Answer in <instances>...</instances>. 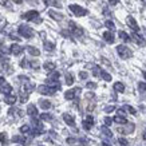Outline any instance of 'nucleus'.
I'll return each instance as SVG.
<instances>
[{"label":"nucleus","instance_id":"f257e3e1","mask_svg":"<svg viewBox=\"0 0 146 146\" xmlns=\"http://www.w3.org/2000/svg\"><path fill=\"white\" fill-rule=\"evenodd\" d=\"M18 32H19V35L23 36V38H26V39H31L32 36L35 35L34 30H32L30 26H27V24H20L18 28Z\"/></svg>","mask_w":146,"mask_h":146},{"label":"nucleus","instance_id":"f03ea898","mask_svg":"<svg viewBox=\"0 0 146 146\" xmlns=\"http://www.w3.org/2000/svg\"><path fill=\"white\" fill-rule=\"evenodd\" d=\"M22 18L24 19V20H27V22H35V23H40L42 22V19L39 18V12L38 11H28V12L23 13Z\"/></svg>","mask_w":146,"mask_h":146},{"label":"nucleus","instance_id":"7ed1b4c3","mask_svg":"<svg viewBox=\"0 0 146 146\" xmlns=\"http://www.w3.org/2000/svg\"><path fill=\"white\" fill-rule=\"evenodd\" d=\"M117 52H118V55H119L122 59H129V58L133 56V51L129 48L127 46H123V44H121L117 47Z\"/></svg>","mask_w":146,"mask_h":146},{"label":"nucleus","instance_id":"20e7f679","mask_svg":"<svg viewBox=\"0 0 146 146\" xmlns=\"http://www.w3.org/2000/svg\"><path fill=\"white\" fill-rule=\"evenodd\" d=\"M68 9H70L75 16H79V18L80 16H86V15H87V9L83 8V7H80V5H78V4H70L68 5Z\"/></svg>","mask_w":146,"mask_h":146},{"label":"nucleus","instance_id":"39448f33","mask_svg":"<svg viewBox=\"0 0 146 146\" xmlns=\"http://www.w3.org/2000/svg\"><path fill=\"white\" fill-rule=\"evenodd\" d=\"M0 71L1 72H11L9 59L5 55H1V54H0Z\"/></svg>","mask_w":146,"mask_h":146},{"label":"nucleus","instance_id":"423d86ee","mask_svg":"<svg viewBox=\"0 0 146 146\" xmlns=\"http://www.w3.org/2000/svg\"><path fill=\"white\" fill-rule=\"evenodd\" d=\"M56 91L58 90L55 87H51L48 84H40V86H38V93L43 94V95H54Z\"/></svg>","mask_w":146,"mask_h":146},{"label":"nucleus","instance_id":"0eeeda50","mask_svg":"<svg viewBox=\"0 0 146 146\" xmlns=\"http://www.w3.org/2000/svg\"><path fill=\"white\" fill-rule=\"evenodd\" d=\"M80 93V89L79 87H76V89H71L68 90V91H66L64 93V98H66L67 101H71V99H75L76 95Z\"/></svg>","mask_w":146,"mask_h":146},{"label":"nucleus","instance_id":"6e6552de","mask_svg":"<svg viewBox=\"0 0 146 146\" xmlns=\"http://www.w3.org/2000/svg\"><path fill=\"white\" fill-rule=\"evenodd\" d=\"M126 23H127V26L133 30L134 32H138L139 31V27H138V23L135 22V19L133 18V16H127L126 18Z\"/></svg>","mask_w":146,"mask_h":146},{"label":"nucleus","instance_id":"1a4fd4ad","mask_svg":"<svg viewBox=\"0 0 146 146\" xmlns=\"http://www.w3.org/2000/svg\"><path fill=\"white\" fill-rule=\"evenodd\" d=\"M68 26H70V30H71V32H72L74 35H76V36H82V35H83V30H82L80 27L76 26L74 22H68Z\"/></svg>","mask_w":146,"mask_h":146},{"label":"nucleus","instance_id":"9d476101","mask_svg":"<svg viewBox=\"0 0 146 146\" xmlns=\"http://www.w3.org/2000/svg\"><path fill=\"white\" fill-rule=\"evenodd\" d=\"M23 51H24V48H23L20 44H12L11 47H9V52L12 54V55H16V56L20 55Z\"/></svg>","mask_w":146,"mask_h":146},{"label":"nucleus","instance_id":"9b49d317","mask_svg":"<svg viewBox=\"0 0 146 146\" xmlns=\"http://www.w3.org/2000/svg\"><path fill=\"white\" fill-rule=\"evenodd\" d=\"M63 119H64V122H66L68 126L75 127V119H74V117H72V115H70L68 113H64V114H63Z\"/></svg>","mask_w":146,"mask_h":146},{"label":"nucleus","instance_id":"f8f14e48","mask_svg":"<svg viewBox=\"0 0 146 146\" xmlns=\"http://www.w3.org/2000/svg\"><path fill=\"white\" fill-rule=\"evenodd\" d=\"M131 39L137 43V44H139V46H145L146 44V42H145V39L142 38L141 35H138L137 32H134L133 31V34H131Z\"/></svg>","mask_w":146,"mask_h":146},{"label":"nucleus","instance_id":"ddd939ff","mask_svg":"<svg viewBox=\"0 0 146 146\" xmlns=\"http://www.w3.org/2000/svg\"><path fill=\"white\" fill-rule=\"evenodd\" d=\"M0 91L4 94V95H8V94L12 93V86H11L9 83H5L4 82V83L0 86Z\"/></svg>","mask_w":146,"mask_h":146},{"label":"nucleus","instance_id":"4468645a","mask_svg":"<svg viewBox=\"0 0 146 146\" xmlns=\"http://www.w3.org/2000/svg\"><path fill=\"white\" fill-rule=\"evenodd\" d=\"M27 114L32 117V118H35L36 115H38V109H36L35 105H28L27 106Z\"/></svg>","mask_w":146,"mask_h":146},{"label":"nucleus","instance_id":"2eb2a0df","mask_svg":"<svg viewBox=\"0 0 146 146\" xmlns=\"http://www.w3.org/2000/svg\"><path fill=\"white\" fill-rule=\"evenodd\" d=\"M26 50H27V52L30 54V55H32V56H39L40 55V51L36 47H34V46H27Z\"/></svg>","mask_w":146,"mask_h":146},{"label":"nucleus","instance_id":"dca6fc26","mask_svg":"<svg viewBox=\"0 0 146 146\" xmlns=\"http://www.w3.org/2000/svg\"><path fill=\"white\" fill-rule=\"evenodd\" d=\"M93 125H94V119H93V117H87L86 119L83 121V127L86 129V130H90V129L93 127Z\"/></svg>","mask_w":146,"mask_h":146},{"label":"nucleus","instance_id":"f3484780","mask_svg":"<svg viewBox=\"0 0 146 146\" xmlns=\"http://www.w3.org/2000/svg\"><path fill=\"white\" fill-rule=\"evenodd\" d=\"M103 39L106 40L107 43H114V35H113V32L111 31H106V32H103Z\"/></svg>","mask_w":146,"mask_h":146},{"label":"nucleus","instance_id":"a211bd4d","mask_svg":"<svg viewBox=\"0 0 146 146\" xmlns=\"http://www.w3.org/2000/svg\"><path fill=\"white\" fill-rule=\"evenodd\" d=\"M113 122H115V123H119V125H126L127 123V119L125 118L123 115H115L114 118H113Z\"/></svg>","mask_w":146,"mask_h":146},{"label":"nucleus","instance_id":"6ab92c4d","mask_svg":"<svg viewBox=\"0 0 146 146\" xmlns=\"http://www.w3.org/2000/svg\"><path fill=\"white\" fill-rule=\"evenodd\" d=\"M48 15L54 19V20H58V22H59V20H63V15H62V13L55 12L54 9H50V11H48Z\"/></svg>","mask_w":146,"mask_h":146},{"label":"nucleus","instance_id":"aec40b11","mask_svg":"<svg viewBox=\"0 0 146 146\" xmlns=\"http://www.w3.org/2000/svg\"><path fill=\"white\" fill-rule=\"evenodd\" d=\"M16 95H12V94H8V95H5L4 98V102L7 105H15V102H16Z\"/></svg>","mask_w":146,"mask_h":146},{"label":"nucleus","instance_id":"412c9836","mask_svg":"<svg viewBox=\"0 0 146 146\" xmlns=\"http://www.w3.org/2000/svg\"><path fill=\"white\" fill-rule=\"evenodd\" d=\"M39 106L43 109V110H48L51 109V102L47 101V99H40L39 101Z\"/></svg>","mask_w":146,"mask_h":146},{"label":"nucleus","instance_id":"4be33fe9","mask_svg":"<svg viewBox=\"0 0 146 146\" xmlns=\"http://www.w3.org/2000/svg\"><path fill=\"white\" fill-rule=\"evenodd\" d=\"M43 1H44L46 5H51V7H56V8H60V7H62L58 0H43Z\"/></svg>","mask_w":146,"mask_h":146},{"label":"nucleus","instance_id":"5701e85b","mask_svg":"<svg viewBox=\"0 0 146 146\" xmlns=\"http://www.w3.org/2000/svg\"><path fill=\"white\" fill-rule=\"evenodd\" d=\"M114 90L117 93H123L125 91V84L121 83V82H115L114 83Z\"/></svg>","mask_w":146,"mask_h":146},{"label":"nucleus","instance_id":"b1692460","mask_svg":"<svg viewBox=\"0 0 146 146\" xmlns=\"http://www.w3.org/2000/svg\"><path fill=\"white\" fill-rule=\"evenodd\" d=\"M118 36H119L123 42H130V40H131V38H130V36H129L125 31H119V32H118Z\"/></svg>","mask_w":146,"mask_h":146},{"label":"nucleus","instance_id":"393cba45","mask_svg":"<svg viewBox=\"0 0 146 146\" xmlns=\"http://www.w3.org/2000/svg\"><path fill=\"white\" fill-rule=\"evenodd\" d=\"M12 142H16V143H24V142H26V138L23 137V135H13Z\"/></svg>","mask_w":146,"mask_h":146},{"label":"nucleus","instance_id":"a878e982","mask_svg":"<svg viewBox=\"0 0 146 146\" xmlns=\"http://www.w3.org/2000/svg\"><path fill=\"white\" fill-rule=\"evenodd\" d=\"M43 67H44V70H47V71H54V70H55V63L46 62L44 64H43Z\"/></svg>","mask_w":146,"mask_h":146},{"label":"nucleus","instance_id":"bb28decb","mask_svg":"<svg viewBox=\"0 0 146 146\" xmlns=\"http://www.w3.org/2000/svg\"><path fill=\"white\" fill-rule=\"evenodd\" d=\"M105 27L109 28V31H114L115 30V24L113 20H106V22H105Z\"/></svg>","mask_w":146,"mask_h":146},{"label":"nucleus","instance_id":"cd10ccee","mask_svg":"<svg viewBox=\"0 0 146 146\" xmlns=\"http://www.w3.org/2000/svg\"><path fill=\"white\" fill-rule=\"evenodd\" d=\"M44 50L46 51H52L54 48H55V44L54 43H51V42H44Z\"/></svg>","mask_w":146,"mask_h":146},{"label":"nucleus","instance_id":"c85d7f7f","mask_svg":"<svg viewBox=\"0 0 146 146\" xmlns=\"http://www.w3.org/2000/svg\"><path fill=\"white\" fill-rule=\"evenodd\" d=\"M123 110H125V111H129L130 114H133V115H135V114H137V110H135L134 107L129 106V105H125V106H123Z\"/></svg>","mask_w":146,"mask_h":146},{"label":"nucleus","instance_id":"c756f323","mask_svg":"<svg viewBox=\"0 0 146 146\" xmlns=\"http://www.w3.org/2000/svg\"><path fill=\"white\" fill-rule=\"evenodd\" d=\"M101 130H102V133L105 134L106 137H109V138H111V137H113V133H111V131H110V130H109V129L106 127V126H102V127H101Z\"/></svg>","mask_w":146,"mask_h":146},{"label":"nucleus","instance_id":"7c9ffc66","mask_svg":"<svg viewBox=\"0 0 146 146\" xmlns=\"http://www.w3.org/2000/svg\"><path fill=\"white\" fill-rule=\"evenodd\" d=\"M101 76L106 80V82H110V80H111V75L109 74V72H106V71H103V70L101 71Z\"/></svg>","mask_w":146,"mask_h":146},{"label":"nucleus","instance_id":"2f4dec72","mask_svg":"<svg viewBox=\"0 0 146 146\" xmlns=\"http://www.w3.org/2000/svg\"><path fill=\"white\" fill-rule=\"evenodd\" d=\"M72 83H74V76H72V74H66V84L71 86Z\"/></svg>","mask_w":146,"mask_h":146},{"label":"nucleus","instance_id":"473e14b6","mask_svg":"<svg viewBox=\"0 0 146 146\" xmlns=\"http://www.w3.org/2000/svg\"><path fill=\"white\" fill-rule=\"evenodd\" d=\"M40 119H43V121H51V119H52V115L48 114V113H43V114H40Z\"/></svg>","mask_w":146,"mask_h":146},{"label":"nucleus","instance_id":"72a5a7b5","mask_svg":"<svg viewBox=\"0 0 146 146\" xmlns=\"http://www.w3.org/2000/svg\"><path fill=\"white\" fill-rule=\"evenodd\" d=\"M20 131H22L23 134H30V133H31V127H30L28 125H24V126H22V127H20Z\"/></svg>","mask_w":146,"mask_h":146},{"label":"nucleus","instance_id":"f704fd0d","mask_svg":"<svg viewBox=\"0 0 146 146\" xmlns=\"http://www.w3.org/2000/svg\"><path fill=\"white\" fill-rule=\"evenodd\" d=\"M101 67L99 66H94L93 67V74H94V76H101Z\"/></svg>","mask_w":146,"mask_h":146},{"label":"nucleus","instance_id":"c9c22d12","mask_svg":"<svg viewBox=\"0 0 146 146\" xmlns=\"http://www.w3.org/2000/svg\"><path fill=\"white\" fill-rule=\"evenodd\" d=\"M138 89H139L141 94H146V83L145 82H141V83L138 84Z\"/></svg>","mask_w":146,"mask_h":146},{"label":"nucleus","instance_id":"e433bc0d","mask_svg":"<svg viewBox=\"0 0 146 146\" xmlns=\"http://www.w3.org/2000/svg\"><path fill=\"white\" fill-rule=\"evenodd\" d=\"M59 76H60V74H59V72H56V71H55V72H52V74H51V75L48 76V79L59 80Z\"/></svg>","mask_w":146,"mask_h":146},{"label":"nucleus","instance_id":"4c0bfd02","mask_svg":"<svg viewBox=\"0 0 146 146\" xmlns=\"http://www.w3.org/2000/svg\"><path fill=\"white\" fill-rule=\"evenodd\" d=\"M0 142H1L3 145H5V143H7V133H1V134H0Z\"/></svg>","mask_w":146,"mask_h":146},{"label":"nucleus","instance_id":"58836bf2","mask_svg":"<svg viewBox=\"0 0 146 146\" xmlns=\"http://www.w3.org/2000/svg\"><path fill=\"white\" fill-rule=\"evenodd\" d=\"M86 87H87V89L94 90V89H97V83H94V82H87V84H86Z\"/></svg>","mask_w":146,"mask_h":146},{"label":"nucleus","instance_id":"ea45409f","mask_svg":"<svg viewBox=\"0 0 146 146\" xmlns=\"http://www.w3.org/2000/svg\"><path fill=\"white\" fill-rule=\"evenodd\" d=\"M87 76H89V74H87L86 71H80V72H79V78H80V79H87Z\"/></svg>","mask_w":146,"mask_h":146},{"label":"nucleus","instance_id":"a19ab883","mask_svg":"<svg viewBox=\"0 0 146 146\" xmlns=\"http://www.w3.org/2000/svg\"><path fill=\"white\" fill-rule=\"evenodd\" d=\"M105 123H106V126H110V125H113V118H110V117H106V118H105Z\"/></svg>","mask_w":146,"mask_h":146},{"label":"nucleus","instance_id":"79ce46f5","mask_svg":"<svg viewBox=\"0 0 146 146\" xmlns=\"http://www.w3.org/2000/svg\"><path fill=\"white\" fill-rule=\"evenodd\" d=\"M114 110H115V106H107L106 109H105L106 113H111V111H114Z\"/></svg>","mask_w":146,"mask_h":146},{"label":"nucleus","instance_id":"37998d69","mask_svg":"<svg viewBox=\"0 0 146 146\" xmlns=\"http://www.w3.org/2000/svg\"><path fill=\"white\" fill-rule=\"evenodd\" d=\"M0 5H4V7H9L8 0H0Z\"/></svg>","mask_w":146,"mask_h":146},{"label":"nucleus","instance_id":"c03bdc74","mask_svg":"<svg viewBox=\"0 0 146 146\" xmlns=\"http://www.w3.org/2000/svg\"><path fill=\"white\" fill-rule=\"evenodd\" d=\"M118 141H119V143H122V145H127V139H125V138H119V139H118Z\"/></svg>","mask_w":146,"mask_h":146},{"label":"nucleus","instance_id":"a18cd8bd","mask_svg":"<svg viewBox=\"0 0 146 146\" xmlns=\"http://www.w3.org/2000/svg\"><path fill=\"white\" fill-rule=\"evenodd\" d=\"M31 67H34V68H38V67H39V63H38V62H31Z\"/></svg>","mask_w":146,"mask_h":146},{"label":"nucleus","instance_id":"49530a36","mask_svg":"<svg viewBox=\"0 0 146 146\" xmlns=\"http://www.w3.org/2000/svg\"><path fill=\"white\" fill-rule=\"evenodd\" d=\"M0 50H1V51H3V52H9V50H7V47H4V46H1V47H0Z\"/></svg>","mask_w":146,"mask_h":146},{"label":"nucleus","instance_id":"de8ad7c7","mask_svg":"<svg viewBox=\"0 0 146 146\" xmlns=\"http://www.w3.org/2000/svg\"><path fill=\"white\" fill-rule=\"evenodd\" d=\"M118 1H119V0H109V3H110L111 5H115L117 3H118Z\"/></svg>","mask_w":146,"mask_h":146},{"label":"nucleus","instance_id":"09e8293b","mask_svg":"<svg viewBox=\"0 0 146 146\" xmlns=\"http://www.w3.org/2000/svg\"><path fill=\"white\" fill-rule=\"evenodd\" d=\"M118 114H119V115H123V117H125V110H123V107L118 110Z\"/></svg>","mask_w":146,"mask_h":146},{"label":"nucleus","instance_id":"8fccbe9b","mask_svg":"<svg viewBox=\"0 0 146 146\" xmlns=\"http://www.w3.org/2000/svg\"><path fill=\"white\" fill-rule=\"evenodd\" d=\"M4 82H5V79H4V76H1V75H0V86H1V84L4 83Z\"/></svg>","mask_w":146,"mask_h":146},{"label":"nucleus","instance_id":"3c124183","mask_svg":"<svg viewBox=\"0 0 146 146\" xmlns=\"http://www.w3.org/2000/svg\"><path fill=\"white\" fill-rule=\"evenodd\" d=\"M28 3H32V4H36L38 3V0H27Z\"/></svg>","mask_w":146,"mask_h":146},{"label":"nucleus","instance_id":"603ef678","mask_svg":"<svg viewBox=\"0 0 146 146\" xmlns=\"http://www.w3.org/2000/svg\"><path fill=\"white\" fill-rule=\"evenodd\" d=\"M12 1H13V3H16V4H20L23 0H12Z\"/></svg>","mask_w":146,"mask_h":146},{"label":"nucleus","instance_id":"864d4df0","mask_svg":"<svg viewBox=\"0 0 146 146\" xmlns=\"http://www.w3.org/2000/svg\"><path fill=\"white\" fill-rule=\"evenodd\" d=\"M102 145H103V146H111L109 142H102Z\"/></svg>","mask_w":146,"mask_h":146},{"label":"nucleus","instance_id":"5fc2aeb1","mask_svg":"<svg viewBox=\"0 0 146 146\" xmlns=\"http://www.w3.org/2000/svg\"><path fill=\"white\" fill-rule=\"evenodd\" d=\"M143 139H146V129H145V131H143Z\"/></svg>","mask_w":146,"mask_h":146},{"label":"nucleus","instance_id":"6e6d98bb","mask_svg":"<svg viewBox=\"0 0 146 146\" xmlns=\"http://www.w3.org/2000/svg\"><path fill=\"white\" fill-rule=\"evenodd\" d=\"M143 76H145V79H146V71H143Z\"/></svg>","mask_w":146,"mask_h":146},{"label":"nucleus","instance_id":"4d7b16f0","mask_svg":"<svg viewBox=\"0 0 146 146\" xmlns=\"http://www.w3.org/2000/svg\"><path fill=\"white\" fill-rule=\"evenodd\" d=\"M142 1H143V4H145V5H146V0H142Z\"/></svg>","mask_w":146,"mask_h":146},{"label":"nucleus","instance_id":"13d9d810","mask_svg":"<svg viewBox=\"0 0 146 146\" xmlns=\"http://www.w3.org/2000/svg\"><path fill=\"white\" fill-rule=\"evenodd\" d=\"M0 20H1V19H0Z\"/></svg>","mask_w":146,"mask_h":146},{"label":"nucleus","instance_id":"bf43d9fd","mask_svg":"<svg viewBox=\"0 0 146 146\" xmlns=\"http://www.w3.org/2000/svg\"><path fill=\"white\" fill-rule=\"evenodd\" d=\"M93 1H94V0H93Z\"/></svg>","mask_w":146,"mask_h":146}]
</instances>
